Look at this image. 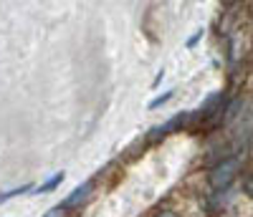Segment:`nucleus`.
Returning a JSON list of instances; mask_svg holds the SVG:
<instances>
[{"label": "nucleus", "instance_id": "f257e3e1", "mask_svg": "<svg viewBox=\"0 0 253 217\" xmlns=\"http://www.w3.org/2000/svg\"><path fill=\"white\" fill-rule=\"evenodd\" d=\"M238 172H241V159H238V157L223 159L213 172H210L208 182H210V187H213V189H225L230 182L238 177Z\"/></svg>", "mask_w": 253, "mask_h": 217}, {"label": "nucleus", "instance_id": "f03ea898", "mask_svg": "<svg viewBox=\"0 0 253 217\" xmlns=\"http://www.w3.org/2000/svg\"><path fill=\"white\" fill-rule=\"evenodd\" d=\"M91 192H94V182L89 180V182L79 184V187H76V189H74V192H71L69 197H66V200L61 202V205L66 207V210H69V207H81L84 202H86V200L91 197Z\"/></svg>", "mask_w": 253, "mask_h": 217}, {"label": "nucleus", "instance_id": "7ed1b4c3", "mask_svg": "<svg viewBox=\"0 0 253 217\" xmlns=\"http://www.w3.org/2000/svg\"><path fill=\"white\" fill-rule=\"evenodd\" d=\"M187 119H190V114H177V116H172L170 121H165V124L155 126L152 132H150V137H152V139H162V137H167V134L177 132V126L182 129V124H185Z\"/></svg>", "mask_w": 253, "mask_h": 217}, {"label": "nucleus", "instance_id": "20e7f679", "mask_svg": "<svg viewBox=\"0 0 253 217\" xmlns=\"http://www.w3.org/2000/svg\"><path fill=\"white\" fill-rule=\"evenodd\" d=\"M63 180H66V175H63V172H58V175H53L48 182H43L38 189H31V192H33V194H46V192H53V189H56V187H58Z\"/></svg>", "mask_w": 253, "mask_h": 217}, {"label": "nucleus", "instance_id": "39448f33", "mask_svg": "<svg viewBox=\"0 0 253 217\" xmlns=\"http://www.w3.org/2000/svg\"><path fill=\"white\" fill-rule=\"evenodd\" d=\"M31 189H33V184H31V182H28V184H20V187H15V189H8V192L0 194V202H8V200L18 197V194H26V192H31Z\"/></svg>", "mask_w": 253, "mask_h": 217}, {"label": "nucleus", "instance_id": "423d86ee", "mask_svg": "<svg viewBox=\"0 0 253 217\" xmlns=\"http://www.w3.org/2000/svg\"><path fill=\"white\" fill-rule=\"evenodd\" d=\"M172 96H175V91H172V89H170V91H165V94H160V96H155V99H152L150 104H147V108H150V111H155V108H160V106H165V104H167V101H170Z\"/></svg>", "mask_w": 253, "mask_h": 217}, {"label": "nucleus", "instance_id": "0eeeda50", "mask_svg": "<svg viewBox=\"0 0 253 217\" xmlns=\"http://www.w3.org/2000/svg\"><path fill=\"white\" fill-rule=\"evenodd\" d=\"M43 217H66V207H63V205H56V207H51Z\"/></svg>", "mask_w": 253, "mask_h": 217}, {"label": "nucleus", "instance_id": "6e6552de", "mask_svg": "<svg viewBox=\"0 0 253 217\" xmlns=\"http://www.w3.org/2000/svg\"><path fill=\"white\" fill-rule=\"evenodd\" d=\"M203 36H205V31H203V28H200V31H198V33H195V36H193V38H190V40H187V43H185V46H187V48H193V46H195V43H198V40H200V38H203Z\"/></svg>", "mask_w": 253, "mask_h": 217}, {"label": "nucleus", "instance_id": "1a4fd4ad", "mask_svg": "<svg viewBox=\"0 0 253 217\" xmlns=\"http://www.w3.org/2000/svg\"><path fill=\"white\" fill-rule=\"evenodd\" d=\"M162 78H165V69H160V71H157V76H155V81H152V89H157Z\"/></svg>", "mask_w": 253, "mask_h": 217}, {"label": "nucleus", "instance_id": "9d476101", "mask_svg": "<svg viewBox=\"0 0 253 217\" xmlns=\"http://www.w3.org/2000/svg\"><path fill=\"white\" fill-rule=\"evenodd\" d=\"M157 217H177V215H175V212H172V210H162V212H160V215H157Z\"/></svg>", "mask_w": 253, "mask_h": 217}]
</instances>
